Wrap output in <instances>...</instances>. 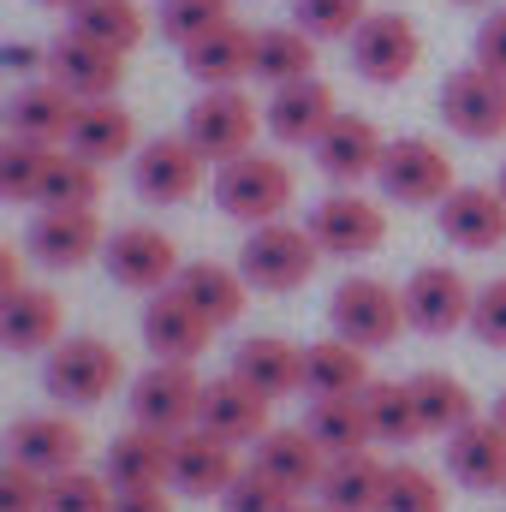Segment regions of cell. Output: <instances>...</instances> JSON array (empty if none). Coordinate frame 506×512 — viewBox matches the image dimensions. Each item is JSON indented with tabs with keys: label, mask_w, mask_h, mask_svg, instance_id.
Wrapping results in <instances>:
<instances>
[{
	"label": "cell",
	"mask_w": 506,
	"mask_h": 512,
	"mask_svg": "<svg viewBox=\"0 0 506 512\" xmlns=\"http://www.w3.org/2000/svg\"><path fill=\"white\" fill-rule=\"evenodd\" d=\"M256 131L262 126V108H256L245 90H203L197 102H191V114H185V137L221 167V161H239L245 149L256 143Z\"/></svg>",
	"instance_id": "52a82bcc"
},
{
	"label": "cell",
	"mask_w": 506,
	"mask_h": 512,
	"mask_svg": "<svg viewBox=\"0 0 506 512\" xmlns=\"http://www.w3.org/2000/svg\"><path fill=\"white\" fill-rule=\"evenodd\" d=\"M185 72H191L203 90H239V78L256 72V30L227 24V30L191 42V48H185Z\"/></svg>",
	"instance_id": "83f0119b"
},
{
	"label": "cell",
	"mask_w": 506,
	"mask_h": 512,
	"mask_svg": "<svg viewBox=\"0 0 506 512\" xmlns=\"http://www.w3.org/2000/svg\"><path fill=\"white\" fill-rule=\"evenodd\" d=\"M471 334H477L483 346L506 352V274H495V280H483V286H477V304H471Z\"/></svg>",
	"instance_id": "bcb514c9"
},
{
	"label": "cell",
	"mask_w": 506,
	"mask_h": 512,
	"mask_svg": "<svg viewBox=\"0 0 506 512\" xmlns=\"http://www.w3.org/2000/svg\"><path fill=\"white\" fill-rule=\"evenodd\" d=\"M179 292L215 322V328H233L251 304H245V292H251V280L239 274V268H227V262H185V274H179Z\"/></svg>",
	"instance_id": "d6a6232c"
},
{
	"label": "cell",
	"mask_w": 506,
	"mask_h": 512,
	"mask_svg": "<svg viewBox=\"0 0 506 512\" xmlns=\"http://www.w3.org/2000/svg\"><path fill=\"white\" fill-rule=\"evenodd\" d=\"M209 179V155L179 131V137H149L143 149H137V161H131V185H137V197L143 203H185V197H197V185Z\"/></svg>",
	"instance_id": "9c48e42d"
},
{
	"label": "cell",
	"mask_w": 506,
	"mask_h": 512,
	"mask_svg": "<svg viewBox=\"0 0 506 512\" xmlns=\"http://www.w3.org/2000/svg\"><path fill=\"white\" fill-rule=\"evenodd\" d=\"M155 24H161L167 42L191 48V42H203V36H215V30L233 24V0H161Z\"/></svg>",
	"instance_id": "b9f144b4"
},
{
	"label": "cell",
	"mask_w": 506,
	"mask_h": 512,
	"mask_svg": "<svg viewBox=\"0 0 506 512\" xmlns=\"http://www.w3.org/2000/svg\"><path fill=\"white\" fill-rule=\"evenodd\" d=\"M322 262V245L310 227H292V221H268L251 227L245 251H239V274L251 280L256 292H298Z\"/></svg>",
	"instance_id": "5b68a950"
},
{
	"label": "cell",
	"mask_w": 506,
	"mask_h": 512,
	"mask_svg": "<svg viewBox=\"0 0 506 512\" xmlns=\"http://www.w3.org/2000/svg\"><path fill=\"white\" fill-rule=\"evenodd\" d=\"M310 233H316L322 256H370L387 239V215H381V203L358 197V191H328L310 209Z\"/></svg>",
	"instance_id": "2e32d148"
},
{
	"label": "cell",
	"mask_w": 506,
	"mask_h": 512,
	"mask_svg": "<svg viewBox=\"0 0 506 512\" xmlns=\"http://www.w3.org/2000/svg\"><path fill=\"white\" fill-rule=\"evenodd\" d=\"M78 96L60 84V78H24L12 96H6V131L12 137H30V143H66L78 126Z\"/></svg>",
	"instance_id": "ac0fdd59"
},
{
	"label": "cell",
	"mask_w": 506,
	"mask_h": 512,
	"mask_svg": "<svg viewBox=\"0 0 506 512\" xmlns=\"http://www.w3.org/2000/svg\"><path fill=\"white\" fill-rule=\"evenodd\" d=\"M346 48H352V66L364 84H405L423 60V36L405 12H370Z\"/></svg>",
	"instance_id": "7c38bea8"
},
{
	"label": "cell",
	"mask_w": 506,
	"mask_h": 512,
	"mask_svg": "<svg viewBox=\"0 0 506 512\" xmlns=\"http://www.w3.org/2000/svg\"><path fill=\"white\" fill-rule=\"evenodd\" d=\"M328 328H334L340 340L364 346V352H381V346H393V340L411 328V322H405V292H393L376 274H352V280H340L334 298H328Z\"/></svg>",
	"instance_id": "7a4b0ae2"
},
{
	"label": "cell",
	"mask_w": 506,
	"mask_h": 512,
	"mask_svg": "<svg viewBox=\"0 0 506 512\" xmlns=\"http://www.w3.org/2000/svg\"><path fill=\"white\" fill-rule=\"evenodd\" d=\"M298 501L280 489V483H268L256 465H245L239 477H233V489L221 495V512H292Z\"/></svg>",
	"instance_id": "f6af8a7d"
},
{
	"label": "cell",
	"mask_w": 506,
	"mask_h": 512,
	"mask_svg": "<svg viewBox=\"0 0 506 512\" xmlns=\"http://www.w3.org/2000/svg\"><path fill=\"white\" fill-rule=\"evenodd\" d=\"M495 191H501V197H506V161H501V179H495Z\"/></svg>",
	"instance_id": "11a10c76"
},
{
	"label": "cell",
	"mask_w": 506,
	"mask_h": 512,
	"mask_svg": "<svg viewBox=\"0 0 506 512\" xmlns=\"http://www.w3.org/2000/svg\"><path fill=\"white\" fill-rule=\"evenodd\" d=\"M376 512H447V489H441L435 471L399 459V465H387V483H381V507Z\"/></svg>",
	"instance_id": "60d3db41"
},
{
	"label": "cell",
	"mask_w": 506,
	"mask_h": 512,
	"mask_svg": "<svg viewBox=\"0 0 506 512\" xmlns=\"http://www.w3.org/2000/svg\"><path fill=\"white\" fill-rule=\"evenodd\" d=\"M334 90L322 84V78H298V84H280L274 96H268V108H262V126L268 137H280L286 149L292 143H304V149H316V137L334 126Z\"/></svg>",
	"instance_id": "7402d4cb"
},
{
	"label": "cell",
	"mask_w": 506,
	"mask_h": 512,
	"mask_svg": "<svg viewBox=\"0 0 506 512\" xmlns=\"http://www.w3.org/2000/svg\"><path fill=\"white\" fill-rule=\"evenodd\" d=\"M131 143H137L131 108H120L114 96H108V102H84V108H78V126H72V137H66V149L84 155V161H96V167L126 161Z\"/></svg>",
	"instance_id": "4dcf8cb0"
},
{
	"label": "cell",
	"mask_w": 506,
	"mask_h": 512,
	"mask_svg": "<svg viewBox=\"0 0 506 512\" xmlns=\"http://www.w3.org/2000/svg\"><path fill=\"white\" fill-rule=\"evenodd\" d=\"M66 328V304L48 286H24L12 298H0V340L6 352H54Z\"/></svg>",
	"instance_id": "4316f807"
},
{
	"label": "cell",
	"mask_w": 506,
	"mask_h": 512,
	"mask_svg": "<svg viewBox=\"0 0 506 512\" xmlns=\"http://www.w3.org/2000/svg\"><path fill=\"white\" fill-rule=\"evenodd\" d=\"M298 179L280 155H262L245 149L239 161H221L215 167V209L227 221H245V227H268V221H286V203H292Z\"/></svg>",
	"instance_id": "6da1fadb"
},
{
	"label": "cell",
	"mask_w": 506,
	"mask_h": 512,
	"mask_svg": "<svg viewBox=\"0 0 506 512\" xmlns=\"http://www.w3.org/2000/svg\"><path fill=\"white\" fill-rule=\"evenodd\" d=\"M173 441L179 435H161V429H143L131 423L126 435L108 447V483L114 489H173Z\"/></svg>",
	"instance_id": "484cf974"
},
{
	"label": "cell",
	"mask_w": 506,
	"mask_h": 512,
	"mask_svg": "<svg viewBox=\"0 0 506 512\" xmlns=\"http://www.w3.org/2000/svg\"><path fill=\"white\" fill-rule=\"evenodd\" d=\"M36 66H48V48H36V42H6V72H12V78H36Z\"/></svg>",
	"instance_id": "f907efd6"
},
{
	"label": "cell",
	"mask_w": 506,
	"mask_h": 512,
	"mask_svg": "<svg viewBox=\"0 0 506 512\" xmlns=\"http://www.w3.org/2000/svg\"><path fill=\"white\" fill-rule=\"evenodd\" d=\"M364 411H370V435H376L381 447H411L423 435L411 382H370L364 387Z\"/></svg>",
	"instance_id": "74e56055"
},
{
	"label": "cell",
	"mask_w": 506,
	"mask_h": 512,
	"mask_svg": "<svg viewBox=\"0 0 506 512\" xmlns=\"http://www.w3.org/2000/svg\"><path fill=\"white\" fill-rule=\"evenodd\" d=\"M256 471L268 477V483H280L292 501L298 495H310V489H322V471H328V453L316 447V435L298 423V429H268L262 441H256Z\"/></svg>",
	"instance_id": "cb8c5ba5"
},
{
	"label": "cell",
	"mask_w": 506,
	"mask_h": 512,
	"mask_svg": "<svg viewBox=\"0 0 506 512\" xmlns=\"http://www.w3.org/2000/svg\"><path fill=\"white\" fill-rule=\"evenodd\" d=\"M376 179H381V197L411 203V209H441L459 191L453 155L441 143H429V137H387Z\"/></svg>",
	"instance_id": "277c9868"
},
{
	"label": "cell",
	"mask_w": 506,
	"mask_h": 512,
	"mask_svg": "<svg viewBox=\"0 0 506 512\" xmlns=\"http://www.w3.org/2000/svg\"><path fill=\"white\" fill-rule=\"evenodd\" d=\"M36 6H54V12H72L78 0H36Z\"/></svg>",
	"instance_id": "f5cc1de1"
},
{
	"label": "cell",
	"mask_w": 506,
	"mask_h": 512,
	"mask_svg": "<svg viewBox=\"0 0 506 512\" xmlns=\"http://www.w3.org/2000/svg\"><path fill=\"white\" fill-rule=\"evenodd\" d=\"M42 501H48V477H36V471L6 459V471H0V512H42Z\"/></svg>",
	"instance_id": "7dc6e473"
},
{
	"label": "cell",
	"mask_w": 506,
	"mask_h": 512,
	"mask_svg": "<svg viewBox=\"0 0 506 512\" xmlns=\"http://www.w3.org/2000/svg\"><path fill=\"white\" fill-rule=\"evenodd\" d=\"M441 120H447V131H459L471 143L506 137V78L489 66H459L441 84Z\"/></svg>",
	"instance_id": "30bf717a"
},
{
	"label": "cell",
	"mask_w": 506,
	"mask_h": 512,
	"mask_svg": "<svg viewBox=\"0 0 506 512\" xmlns=\"http://www.w3.org/2000/svg\"><path fill=\"white\" fill-rule=\"evenodd\" d=\"M304 429L316 435V447H322L328 459H340V453H364V447L376 441V435H370L364 393H358V399H310Z\"/></svg>",
	"instance_id": "d590c367"
},
{
	"label": "cell",
	"mask_w": 506,
	"mask_h": 512,
	"mask_svg": "<svg viewBox=\"0 0 506 512\" xmlns=\"http://www.w3.org/2000/svg\"><path fill=\"white\" fill-rule=\"evenodd\" d=\"M18 256H24V251H0V298L24 292V268H18Z\"/></svg>",
	"instance_id": "816d5d0a"
},
{
	"label": "cell",
	"mask_w": 506,
	"mask_h": 512,
	"mask_svg": "<svg viewBox=\"0 0 506 512\" xmlns=\"http://www.w3.org/2000/svg\"><path fill=\"white\" fill-rule=\"evenodd\" d=\"M262 84H298V78H316V36L298 30V24H268L256 30V72Z\"/></svg>",
	"instance_id": "836d02e7"
},
{
	"label": "cell",
	"mask_w": 506,
	"mask_h": 512,
	"mask_svg": "<svg viewBox=\"0 0 506 512\" xmlns=\"http://www.w3.org/2000/svg\"><path fill=\"white\" fill-rule=\"evenodd\" d=\"M48 161H54V143L6 137V143H0V191H6L12 203H36V197H42V179H48Z\"/></svg>",
	"instance_id": "ab89813d"
},
{
	"label": "cell",
	"mask_w": 506,
	"mask_h": 512,
	"mask_svg": "<svg viewBox=\"0 0 506 512\" xmlns=\"http://www.w3.org/2000/svg\"><path fill=\"white\" fill-rule=\"evenodd\" d=\"M24 251L42 268H84L90 256L108 251V233L96 209H42L24 233Z\"/></svg>",
	"instance_id": "e0dca14e"
},
{
	"label": "cell",
	"mask_w": 506,
	"mask_h": 512,
	"mask_svg": "<svg viewBox=\"0 0 506 512\" xmlns=\"http://www.w3.org/2000/svg\"><path fill=\"white\" fill-rule=\"evenodd\" d=\"M203 387L209 382H197L191 364H149L131 382V423L161 429V435H185V429H197Z\"/></svg>",
	"instance_id": "ba28073f"
},
{
	"label": "cell",
	"mask_w": 506,
	"mask_h": 512,
	"mask_svg": "<svg viewBox=\"0 0 506 512\" xmlns=\"http://www.w3.org/2000/svg\"><path fill=\"white\" fill-rule=\"evenodd\" d=\"M42 512H114V483L96 477V471H66V477H48V501Z\"/></svg>",
	"instance_id": "ee69618b"
},
{
	"label": "cell",
	"mask_w": 506,
	"mask_h": 512,
	"mask_svg": "<svg viewBox=\"0 0 506 512\" xmlns=\"http://www.w3.org/2000/svg\"><path fill=\"white\" fill-rule=\"evenodd\" d=\"M120 382H126V358H120L108 340H96V334H72V340H60V346L48 352V370H42L48 399L72 405V411L102 405Z\"/></svg>",
	"instance_id": "3957f363"
},
{
	"label": "cell",
	"mask_w": 506,
	"mask_h": 512,
	"mask_svg": "<svg viewBox=\"0 0 506 512\" xmlns=\"http://www.w3.org/2000/svg\"><path fill=\"white\" fill-rule=\"evenodd\" d=\"M405 322L417 328V334H453V328H471V304H477V292H471V280L459 274V268H447V262H423L405 286Z\"/></svg>",
	"instance_id": "8fae6325"
},
{
	"label": "cell",
	"mask_w": 506,
	"mask_h": 512,
	"mask_svg": "<svg viewBox=\"0 0 506 512\" xmlns=\"http://www.w3.org/2000/svg\"><path fill=\"white\" fill-rule=\"evenodd\" d=\"M381 131L364 120V114H334V126L316 137V167H322V179H334V185H358V179H376L381 167Z\"/></svg>",
	"instance_id": "d4e9b609"
},
{
	"label": "cell",
	"mask_w": 506,
	"mask_h": 512,
	"mask_svg": "<svg viewBox=\"0 0 506 512\" xmlns=\"http://www.w3.org/2000/svg\"><path fill=\"white\" fill-rule=\"evenodd\" d=\"M108 274H114V286H126V292H143V298H155V292H167V286H179V274H185V262H179V245L161 233V227H143V221H131L120 233H108Z\"/></svg>",
	"instance_id": "8992f818"
},
{
	"label": "cell",
	"mask_w": 506,
	"mask_h": 512,
	"mask_svg": "<svg viewBox=\"0 0 506 512\" xmlns=\"http://www.w3.org/2000/svg\"><path fill=\"white\" fill-rule=\"evenodd\" d=\"M233 477H239L233 441L209 435L203 423L173 441V489H179V495H191V501H209V495H215V501H221V495L233 489Z\"/></svg>",
	"instance_id": "44dd1931"
},
{
	"label": "cell",
	"mask_w": 506,
	"mask_h": 512,
	"mask_svg": "<svg viewBox=\"0 0 506 512\" xmlns=\"http://www.w3.org/2000/svg\"><path fill=\"white\" fill-rule=\"evenodd\" d=\"M477 66H489V72L506 78V6H495L483 18V30H477Z\"/></svg>",
	"instance_id": "c3c4849f"
},
{
	"label": "cell",
	"mask_w": 506,
	"mask_h": 512,
	"mask_svg": "<svg viewBox=\"0 0 506 512\" xmlns=\"http://www.w3.org/2000/svg\"><path fill=\"white\" fill-rule=\"evenodd\" d=\"M370 18V0H292V24L316 42H352Z\"/></svg>",
	"instance_id": "7bdbcfd3"
},
{
	"label": "cell",
	"mask_w": 506,
	"mask_h": 512,
	"mask_svg": "<svg viewBox=\"0 0 506 512\" xmlns=\"http://www.w3.org/2000/svg\"><path fill=\"white\" fill-rule=\"evenodd\" d=\"M364 387H370L364 346H352L340 334L304 346V393H316V399H358Z\"/></svg>",
	"instance_id": "f546056e"
},
{
	"label": "cell",
	"mask_w": 506,
	"mask_h": 512,
	"mask_svg": "<svg viewBox=\"0 0 506 512\" xmlns=\"http://www.w3.org/2000/svg\"><path fill=\"white\" fill-rule=\"evenodd\" d=\"M435 221H441V239L447 245H459V251H471V256L506 245V197L495 185H459L435 209Z\"/></svg>",
	"instance_id": "d6986e66"
},
{
	"label": "cell",
	"mask_w": 506,
	"mask_h": 512,
	"mask_svg": "<svg viewBox=\"0 0 506 512\" xmlns=\"http://www.w3.org/2000/svg\"><path fill=\"white\" fill-rule=\"evenodd\" d=\"M268 393H256L251 382H239L233 370L221 376V382L203 387V411H197V423L209 429V435H221V441H233V447H251L262 441L274 423H268Z\"/></svg>",
	"instance_id": "603a6c76"
},
{
	"label": "cell",
	"mask_w": 506,
	"mask_h": 512,
	"mask_svg": "<svg viewBox=\"0 0 506 512\" xmlns=\"http://www.w3.org/2000/svg\"><path fill=\"white\" fill-rule=\"evenodd\" d=\"M495 423H501V429H506V393H501V399H495Z\"/></svg>",
	"instance_id": "db71d44e"
},
{
	"label": "cell",
	"mask_w": 506,
	"mask_h": 512,
	"mask_svg": "<svg viewBox=\"0 0 506 512\" xmlns=\"http://www.w3.org/2000/svg\"><path fill=\"white\" fill-rule=\"evenodd\" d=\"M233 376L251 382L256 393L280 399V393H298L304 387V346L280 340V334H251L239 352H233Z\"/></svg>",
	"instance_id": "f1b7e54d"
},
{
	"label": "cell",
	"mask_w": 506,
	"mask_h": 512,
	"mask_svg": "<svg viewBox=\"0 0 506 512\" xmlns=\"http://www.w3.org/2000/svg\"><path fill=\"white\" fill-rule=\"evenodd\" d=\"M6 459L36 477H66L84 459V429L66 411H30L6 429Z\"/></svg>",
	"instance_id": "5bb4252c"
},
{
	"label": "cell",
	"mask_w": 506,
	"mask_h": 512,
	"mask_svg": "<svg viewBox=\"0 0 506 512\" xmlns=\"http://www.w3.org/2000/svg\"><path fill=\"white\" fill-rule=\"evenodd\" d=\"M447 471L471 495H506V429L495 417H471L459 435H447Z\"/></svg>",
	"instance_id": "ffe728a7"
},
{
	"label": "cell",
	"mask_w": 506,
	"mask_h": 512,
	"mask_svg": "<svg viewBox=\"0 0 506 512\" xmlns=\"http://www.w3.org/2000/svg\"><path fill=\"white\" fill-rule=\"evenodd\" d=\"M411 393H417L423 435H459V429L477 417V399H471V387L459 382L453 370H423V376H411Z\"/></svg>",
	"instance_id": "e575fe53"
},
{
	"label": "cell",
	"mask_w": 506,
	"mask_h": 512,
	"mask_svg": "<svg viewBox=\"0 0 506 512\" xmlns=\"http://www.w3.org/2000/svg\"><path fill=\"white\" fill-rule=\"evenodd\" d=\"M96 197H102V167L84 161V155H72V149H54L36 203L42 209H96Z\"/></svg>",
	"instance_id": "f35d334b"
},
{
	"label": "cell",
	"mask_w": 506,
	"mask_h": 512,
	"mask_svg": "<svg viewBox=\"0 0 506 512\" xmlns=\"http://www.w3.org/2000/svg\"><path fill=\"white\" fill-rule=\"evenodd\" d=\"M292 512H328V507H292Z\"/></svg>",
	"instance_id": "6f0895ef"
},
{
	"label": "cell",
	"mask_w": 506,
	"mask_h": 512,
	"mask_svg": "<svg viewBox=\"0 0 506 512\" xmlns=\"http://www.w3.org/2000/svg\"><path fill=\"white\" fill-rule=\"evenodd\" d=\"M209 340H215V322L179 286H167L143 304V346L155 352V364H197L209 352Z\"/></svg>",
	"instance_id": "4fadbf2b"
},
{
	"label": "cell",
	"mask_w": 506,
	"mask_h": 512,
	"mask_svg": "<svg viewBox=\"0 0 506 512\" xmlns=\"http://www.w3.org/2000/svg\"><path fill=\"white\" fill-rule=\"evenodd\" d=\"M114 512H173L167 489H114Z\"/></svg>",
	"instance_id": "681fc988"
},
{
	"label": "cell",
	"mask_w": 506,
	"mask_h": 512,
	"mask_svg": "<svg viewBox=\"0 0 506 512\" xmlns=\"http://www.w3.org/2000/svg\"><path fill=\"white\" fill-rule=\"evenodd\" d=\"M453 6H489V0H453Z\"/></svg>",
	"instance_id": "9f6ffc18"
},
{
	"label": "cell",
	"mask_w": 506,
	"mask_h": 512,
	"mask_svg": "<svg viewBox=\"0 0 506 512\" xmlns=\"http://www.w3.org/2000/svg\"><path fill=\"white\" fill-rule=\"evenodd\" d=\"M66 30H84L90 42H102L114 54H131L143 42V6L137 0H78L66 12Z\"/></svg>",
	"instance_id": "8d00e7d4"
},
{
	"label": "cell",
	"mask_w": 506,
	"mask_h": 512,
	"mask_svg": "<svg viewBox=\"0 0 506 512\" xmlns=\"http://www.w3.org/2000/svg\"><path fill=\"white\" fill-rule=\"evenodd\" d=\"M381 483H387V465L364 447V453H340V459H328L316 495H322V507L328 512H376L381 507Z\"/></svg>",
	"instance_id": "1f68e13d"
},
{
	"label": "cell",
	"mask_w": 506,
	"mask_h": 512,
	"mask_svg": "<svg viewBox=\"0 0 506 512\" xmlns=\"http://www.w3.org/2000/svg\"><path fill=\"white\" fill-rule=\"evenodd\" d=\"M48 78H60L78 102H108L126 84V54L90 42L84 30H60L48 42Z\"/></svg>",
	"instance_id": "9a60e30c"
}]
</instances>
